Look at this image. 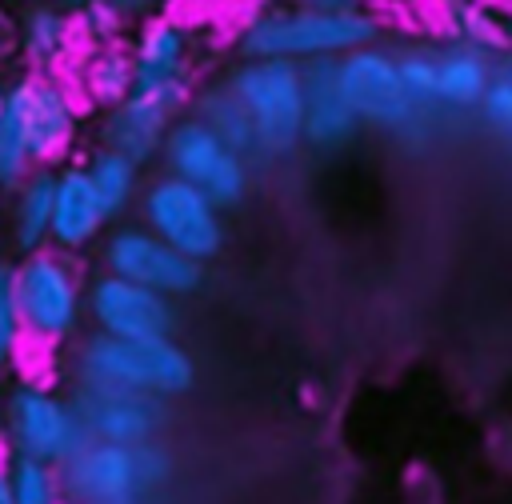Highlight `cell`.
Here are the masks:
<instances>
[{"label":"cell","mask_w":512,"mask_h":504,"mask_svg":"<svg viewBox=\"0 0 512 504\" xmlns=\"http://www.w3.org/2000/svg\"><path fill=\"white\" fill-rule=\"evenodd\" d=\"M376 40H380V20L368 8L312 12L292 4H268L236 28L240 60H288V64L340 60Z\"/></svg>","instance_id":"6da1fadb"},{"label":"cell","mask_w":512,"mask_h":504,"mask_svg":"<svg viewBox=\"0 0 512 504\" xmlns=\"http://www.w3.org/2000/svg\"><path fill=\"white\" fill-rule=\"evenodd\" d=\"M76 380L88 384H108V388H128L144 392L156 400H176L196 384V364L176 344L168 340H116L104 332H92L76 344Z\"/></svg>","instance_id":"7a4b0ae2"},{"label":"cell","mask_w":512,"mask_h":504,"mask_svg":"<svg viewBox=\"0 0 512 504\" xmlns=\"http://www.w3.org/2000/svg\"><path fill=\"white\" fill-rule=\"evenodd\" d=\"M8 268H12V296L24 340L40 348L68 344L84 320V288H88L76 260L56 248H36Z\"/></svg>","instance_id":"3957f363"},{"label":"cell","mask_w":512,"mask_h":504,"mask_svg":"<svg viewBox=\"0 0 512 504\" xmlns=\"http://www.w3.org/2000/svg\"><path fill=\"white\" fill-rule=\"evenodd\" d=\"M172 476V456L152 444H100L84 448L60 464L64 496L72 504H144Z\"/></svg>","instance_id":"277c9868"},{"label":"cell","mask_w":512,"mask_h":504,"mask_svg":"<svg viewBox=\"0 0 512 504\" xmlns=\"http://www.w3.org/2000/svg\"><path fill=\"white\" fill-rule=\"evenodd\" d=\"M228 92L240 100V108L252 120L256 132V156L260 160H284L300 152V128H304V80L300 64L288 60H236V68L224 76Z\"/></svg>","instance_id":"5b68a950"},{"label":"cell","mask_w":512,"mask_h":504,"mask_svg":"<svg viewBox=\"0 0 512 504\" xmlns=\"http://www.w3.org/2000/svg\"><path fill=\"white\" fill-rule=\"evenodd\" d=\"M336 84L344 104L352 108V116L360 120V128H376V132H392L400 144L408 148H424L436 140L440 128L424 124L404 88H400V72H396V56L380 44L356 48L348 56L336 60Z\"/></svg>","instance_id":"8992f818"},{"label":"cell","mask_w":512,"mask_h":504,"mask_svg":"<svg viewBox=\"0 0 512 504\" xmlns=\"http://www.w3.org/2000/svg\"><path fill=\"white\" fill-rule=\"evenodd\" d=\"M160 160H164L168 176H176V180L192 184L196 192H204L220 212L236 208L248 196V180H252L248 156L232 152L192 112L172 120V128L164 136V148H160Z\"/></svg>","instance_id":"52a82bcc"},{"label":"cell","mask_w":512,"mask_h":504,"mask_svg":"<svg viewBox=\"0 0 512 504\" xmlns=\"http://www.w3.org/2000/svg\"><path fill=\"white\" fill-rule=\"evenodd\" d=\"M4 436H8L12 456L40 460V464H52V468L72 460L88 440L72 400L64 392L40 384V380H24L8 392Z\"/></svg>","instance_id":"ba28073f"},{"label":"cell","mask_w":512,"mask_h":504,"mask_svg":"<svg viewBox=\"0 0 512 504\" xmlns=\"http://www.w3.org/2000/svg\"><path fill=\"white\" fill-rule=\"evenodd\" d=\"M140 224L200 268L224 248V212L176 176H152L140 188Z\"/></svg>","instance_id":"9c48e42d"},{"label":"cell","mask_w":512,"mask_h":504,"mask_svg":"<svg viewBox=\"0 0 512 504\" xmlns=\"http://www.w3.org/2000/svg\"><path fill=\"white\" fill-rule=\"evenodd\" d=\"M132 92L160 100L164 108L180 112L192 96V72H196V36L176 16H148L140 20L132 44Z\"/></svg>","instance_id":"30bf717a"},{"label":"cell","mask_w":512,"mask_h":504,"mask_svg":"<svg viewBox=\"0 0 512 504\" xmlns=\"http://www.w3.org/2000/svg\"><path fill=\"white\" fill-rule=\"evenodd\" d=\"M8 96L20 108L32 164L56 168L80 140V96L68 88V80L52 72L20 76L16 84H8Z\"/></svg>","instance_id":"8fae6325"},{"label":"cell","mask_w":512,"mask_h":504,"mask_svg":"<svg viewBox=\"0 0 512 504\" xmlns=\"http://www.w3.org/2000/svg\"><path fill=\"white\" fill-rule=\"evenodd\" d=\"M104 272L120 276V280H132L140 288H152L168 300L176 296H188L200 288L204 280V268L188 256H180L176 248H168L160 236H152L144 224H120L104 236Z\"/></svg>","instance_id":"7c38bea8"},{"label":"cell","mask_w":512,"mask_h":504,"mask_svg":"<svg viewBox=\"0 0 512 504\" xmlns=\"http://www.w3.org/2000/svg\"><path fill=\"white\" fill-rule=\"evenodd\" d=\"M84 316L96 332L116 340H168L176 328V300L100 272L84 288Z\"/></svg>","instance_id":"4fadbf2b"},{"label":"cell","mask_w":512,"mask_h":504,"mask_svg":"<svg viewBox=\"0 0 512 504\" xmlns=\"http://www.w3.org/2000/svg\"><path fill=\"white\" fill-rule=\"evenodd\" d=\"M68 400H72V408L80 416L84 436L100 440V444H152L156 432L168 420L164 400L144 396V392H128V388L76 380Z\"/></svg>","instance_id":"5bb4252c"},{"label":"cell","mask_w":512,"mask_h":504,"mask_svg":"<svg viewBox=\"0 0 512 504\" xmlns=\"http://www.w3.org/2000/svg\"><path fill=\"white\" fill-rule=\"evenodd\" d=\"M304 80V128H300V148L312 152H340L344 144L356 140L360 120L340 96L336 84V60H312L300 64Z\"/></svg>","instance_id":"9a60e30c"},{"label":"cell","mask_w":512,"mask_h":504,"mask_svg":"<svg viewBox=\"0 0 512 504\" xmlns=\"http://www.w3.org/2000/svg\"><path fill=\"white\" fill-rule=\"evenodd\" d=\"M172 120H176L172 108L132 92L128 100H120V104L100 112V120H96V148L120 152V156H128L132 164L144 168V164H152L160 156Z\"/></svg>","instance_id":"2e32d148"},{"label":"cell","mask_w":512,"mask_h":504,"mask_svg":"<svg viewBox=\"0 0 512 504\" xmlns=\"http://www.w3.org/2000/svg\"><path fill=\"white\" fill-rule=\"evenodd\" d=\"M108 212L84 172V164H64L56 168V200H52V232H48V248L72 256L84 252L88 244H96L108 228Z\"/></svg>","instance_id":"e0dca14e"},{"label":"cell","mask_w":512,"mask_h":504,"mask_svg":"<svg viewBox=\"0 0 512 504\" xmlns=\"http://www.w3.org/2000/svg\"><path fill=\"white\" fill-rule=\"evenodd\" d=\"M492 76V56L464 44V40H444L436 48V100L448 120L468 116L480 108V96Z\"/></svg>","instance_id":"ac0fdd59"},{"label":"cell","mask_w":512,"mask_h":504,"mask_svg":"<svg viewBox=\"0 0 512 504\" xmlns=\"http://www.w3.org/2000/svg\"><path fill=\"white\" fill-rule=\"evenodd\" d=\"M52 200H56V168H32L16 188L8 204V236L24 252L48 248L52 232Z\"/></svg>","instance_id":"d6986e66"},{"label":"cell","mask_w":512,"mask_h":504,"mask_svg":"<svg viewBox=\"0 0 512 504\" xmlns=\"http://www.w3.org/2000/svg\"><path fill=\"white\" fill-rule=\"evenodd\" d=\"M16 40H20V52L36 64V68H52L60 64L72 44H76V20L52 4H32L24 16H20V28H16Z\"/></svg>","instance_id":"ffe728a7"},{"label":"cell","mask_w":512,"mask_h":504,"mask_svg":"<svg viewBox=\"0 0 512 504\" xmlns=\"http://www.w3.org/2000/svg\"><path fill=\"white\" fill-rule=\"evenodd\" d=\"M192 116L204 124V128H212L232 152H240V156H256V132H252V120H248V112L240 108V100L228 92V84L220 80V84H208V88H200L196 96H192Z\"/></svg>","instance_id":"44dd1931"},{"label":"cell","mask_w":512,"mask_h":504,"mask_svg":"<svg viewBox=\"0 0 512 504\" xmlns=\"http://www.w3.org/2000/svg\"><path fill=\"white\" fill-rule=\"evenodd\" d=\"M84 164V172H88V180H92V188H96V196H100V204H104V212H108V220H116V216H124L136 200H140V164H132L128 156H120V152H108V148H92L88 152V160H80Z\"/></svg>","instance_id":"7402d4cb"},{"label":"cell","mask_w":512,"mask_h":504,"mask_svg":"<svg viewBox=\"0 0 512 504\" xmlns=\"http://www.w3.org/2000/svg\"><path fill=\"white\" fill-rule=\"evenodd\" d=\"M396 56V72H400V88L412 104V112L432 124V128H444V108L436 100V48L432 44H408Z\"/></svg>","instance_id":"603a6c76"},{"label":"cell","mask_w":512,"mask_h":504,"mask_svg":"<svg viewBox=\"0 0 512 504\" xmlns=\"http://www.w3.org/2000/svg\"><path fill=\"white\" fill-rule=\"evenodd\" d=\"M80 92L100 112L128 100L132 96V56H128V48H120V44L92 48V56L80 68Z\"/></svg>","instance_id":"cb8c5ba5"},{"label":"cell","mask_w":512,"mask_h":504,"mask_svg":"<svg viewBox=\"0 0 512 504\" xmlns=\"http://www.w3.org/2000/svg\"><path fill=\"white\" fill-rule=\"evenodd\" d=\"M444 28H448V40H464L488 56H500L512 44L504 16H496L480 0H444Z\"/></svg>","instance_id":"d4e9b609"},{"label":"cell","mask_w":512,"mask_h":504,"mask_svg":"<svg viewBox=\"0 0 512 504\" xmlns=\"http://www.w3.org/2000/svg\"><path fill=\"white\" fill-rule=\"evenodd\" d=\"M8 488L16 504H68L60 468L40 464V460L8 456Z\"/></svg>","instance_id":"484cf974"},{"label":"cell","mask_w":512,"mask_h":504,"mask_svg":"<svg viewBox=\"0 0 512 504\" xmlns=\"http://www.w3.org/2000/svg\"><path fill=\"white\" fill-rule=\"evenodd\" d=\"M476 116L492 136L512 144V44L500 56H492V76H488Z\"/></svg>","instance_id":"4316f807"},{"label":"cell","mask_w":512,"mask_h":504,"mask_svg":"<svg viewBox=\"0 0 512 504\" xmlns=\"http://www.w3.org/2000/svg\"><path fill=\"white\" fill-rule=\"evenodd\" d=\"M32 152H28V136H24V120L16 100L8 96L0 108V192H12L28 172H32Z\"/></svg>","instance_id":"83f0119b"},{"label":"cell","mask_w":512,"mask_h":504,"mask_svg":"<svg viewBox=\"0 0 512 504\" xmlns=\"http://www.w3.org/2000/svg\"><path fill=\"white\" fill-rule=\"evenodd\" d=\"M72 20H76V36H80L84 44H92V48H112V44H120V32H124V24H128L120 12H112V8L100 4V0L84 4Z\"/></svg>","instance_id":"f1b7e54d"},{"label":"cell","mask_w":512,"mask_h":504,"mask_svg":"<svg viewBox=\"0 0 512 504\" xmlns=\"http://www.w3.org/2000/svg\"><path fill=\"white\" fill-rule=\"evenodd\" d=\"M20 348H24V328L12 296V268L0 264V372L20 360Z\"/></svg>","instance_id":"f546056e"},{"label":"cell","mask_w":512,"mask_h":504,"mask_svg":"<svg viewBox=\"0 0 512 504\" xmlns=\"http://www.w3.org/2000/svg\"><path fill=\"white\" fill-rule=\"evenodd\" d=\"M100 4H108L112 12H120L124 20H148V16H156L160 12V4L164 0H100Z\"/></svg>","instance_id":"4dcf8cb0"},{"label":"cell","mask_w":512,"mask_h":504,"mask_svg":"<svg viewBox=\"0 0 512 504\" xmlns=\"http://www.w3.org/2000/svg\"><path fill=\"white\" fill-rule=\"evenodd\" d=\"M292 8H312V12H360L368 0H284Z\"/></svg>","instance_id":"1f68e13d"},{"label":"cell","mask_w":512,"mask_h":504,"mask_svg":"<svg viewBox=\"0 0 512 504\" xmlns=\"http://www.w3.org/2000/svg\"><path fill=\"white\" fill-rule=\"evenodd\" d=\"M12 44H16V24H12V20L0 12V52H8Z\"/></svg>","instance_id":"d6a6232c"},{"label":"cell","mask_w":512,"mask_h":504,"mask_svg":"<svg viewBox=\"0 0 512 504\" xmlns=\"http://www.w3.org/2000/svg\"><path fill=\"white\" fill-rule=\"evenodd\" d=\"M44 4H52V8H60V12H68V16H76L84 4H92V0H44Z\"/></svg>","instance_id":"836d02e7"},{"label":"cell","mask_w":512,"mask_h":504,"mask_svg":"<svg viewBox=\"0 0 512 504\" xmlns=\"http://www.w3.org/2000/svg\"><path fill=\"white\" fill-rule=\"evenodd\" d=\"M0 504H16L12 488H8V460H0Z\"/></svg>","instance_id":"e575fe53"},{"label":"cell","mask_w":512,"mask_h":504,"mask_svg":"<svg viewBox=\"0 0 512 504\" xmlns=\"http://www.w3.org/2000/svg\"><path fill=\"white\" fill-rule=\"evenodd\" d=\"M376 4H388V8H412V4H420V0H376Z\"/></svg>","instance_id":"d590c367"},{"label":"cell","mask_w":512,"mask_h":504,"mask_svg":"<svg viewBox=\"0 0 512 504\" xmlns=\"http://www.w3.org/2000/svg\"><path fill=\"white\" fill-rule=\"evenodd\" d=\"M4 100H8V84H4V76H0V108H4Z\"/></svg>","instance_id":"8d00e7d4"},{"label":"cell","mask_w":512,"mask_h":504,"mask_svg":"<svg viewBox=\"0 0 512 504\" xmlns=\"http://www.w3.org/2000/svg\"><path fill=\"white\" fill-rule=\"evenodd\" d=\"M0 264H4V236H0Z\"/></svg>","instance_id":"74e56055"},{"label":"cell","mask_w":512,"mask_h":504,"mask_svg":"<svg viewBox=\"0 0 512 504\" xmlns=\"http://www.w3.org/2000/svg\"><path fill=\"white\" fill-rule=\"evenodd\" d=\"M144 504H148V500H144Z\"/></svg>","instance_id":"f35d334b"}]
</instances>
